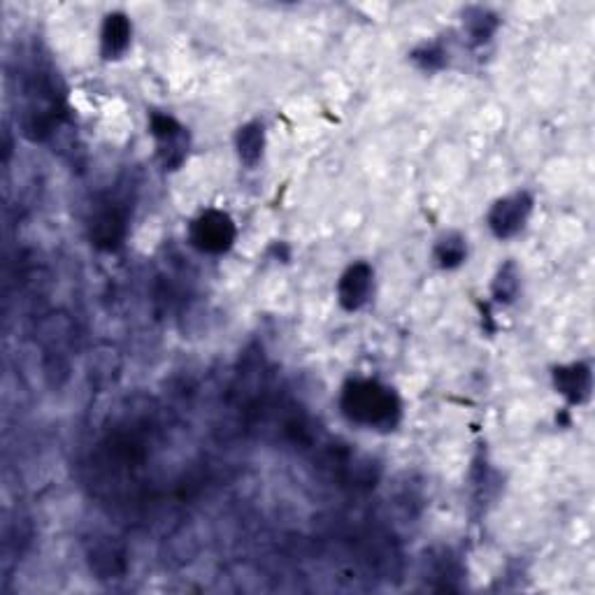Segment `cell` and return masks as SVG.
<instances>
[{
    "label": "cell",
    "mask_w": 595,
    "mask_h": 595,
    "mask_svg": "<svg viewBox=\"0 0 595 595\" xmlns=\"http://www.w3.org/2000/svg\"><path fill=\"white\" fill-rule=\"evenodd\" d=\"M342 412L354 424L389 430L400 421V400L379 382L354 379L342 391Z\"/></svg>",
    "instance_id": "obj_1"
},
{
    "label": "cell",
    "mask_w": 595,
    "mask_h": 595,
    "mask_svg": "<svg viewBox=\"0 0 595 595\" xmlns=\"http://www.w3.org/2000/svg\"><path fill=\"white\" fill-rule=\"evenodd\" d=\"M265 384H268V372H265L263 351L258 347L247 349L233 382V400L240 412L258 414L263 407Z\"/></svg>",
    "instance_id": "obj_2"
},
{
    "label": "cell",
    "mask_w": 595,
    "mask_h": 595,
    "mask_svg": "<svg viewBox=\"0 0 595 595\" xmlns=\"http://www.w3.org/2000/svg\"><path fill=\"white\" fill-rule=\"evenodd\" d=\"M128 233V207L117 203V200H105L96 207L89 221L91 242L98 249L114 252L121 247Z\"/></svg>",
    "instance_id": "obj_3"
},
{
    "label": "cell",
    "mask_w": 595,
    "mask_h": 595,
    "mask_svg": "<svg viewBox=\"0 0 595 595\" xmlns=\"http://www.w3.org/2000/svg\"><path fill=\"white\" fill-rule=\"evenodd\" d=\"M191 242L200 252L224 254L235 242V224L226 212L207 210L193 221Z\"/></svg>",
    "instance_id": "obj_4"
},
{
    "label": "cell",
    "mask_w": 595,
    "mask_h": 595,
    "mask_svg": "<svg viewBox=\"0 0 595 595\" xmlns=\"http://www.w3.org/2000/svg\"><path fill=\"white\" fill-rule=\"evenodd\" d=\"M86 561L98 579H119L126 575L128 556L124 544L117 537L96 535L86 544Z\"/></svg>",
    "instance_id": "obj_5"
},
{
    "label": "cell",
    "mask_w": 595,
    "mask_h": 595,
    "mask_svg": "<svg viewBox=\"0 0 595 595\" xmlns=\"http://www.w3.org/2000/svg\"><path fill=\"white\" fill-rule=\"evenodd\" d=\"M530 210H533V198H530L526 191L498 200L489 212V226L493 235L500 240L512 238V235H516L526 226Z\"/></svg>",
    "instance_id": "obj_6"
},
{
    "label": "cell",
    "mask_w": 595,
    "mask_h": 595,
    "mask_svg": "<svg viewBox=\"0 0 595 595\" xmlns=\"http://www.w3.org/2000/svg\"><path fill=\"white\" fill-rule=\"evenodd\" d=\"M152 133L154 138L159 140V154L163 166L175 170L182 166V161L186 159V152H189V138H186V131L177 124L175 119L168 117V114H159L154 112L152 119Z\"/></svg>",
    "instance_id": "obj_7"
},
{
    "label": "cell",
    "mask_w": 595,
    "mask_h": 595,
    "mask_svg": "<svg viewBox=\"0 0 595 595\" xmlns=\"http://www.w3.org/2000/svg\"><path fill=\"white\" fill-rule=\"evenodd\" d=\"M372 289V268L368 263H354L338 284V298L344 310L356 312L368 303Z\"/></svg>",
    "instance_id": "obj_8"
},
{
    "label": "cell",
    "mask_w": 595,
    "mask_h": 595,
    "mask_svg": "<svg viewBox=\"0 0 595 595\" xmlns=\"http://www.w3.org/2000/svg\"><path fill=\"white\" fill-rule=\"evenodd\" d=\"M554 384L558 393H563L570 403H584V400L591 396V368L586 363H572L565 365V368H556Z\"/></svg>",
    "instance_id": "obj_9"
},
{
    "label": "cell",
    "mask_w": 595,
    "mask_h": 595,
    "mask_svg": "<svg viewBox=\"0 0 595 595\" xmlns=\"http://www.w3.org/2000/svg\"><path fill=\"white\" fill-rule=\"evenodd\" d=\"M128 45H131V21L121 12L107 14L103 35H100V49H103L105 59H119V56H124Z\"/></svg>",
    "instance_id": "obj_10"
},
{
    "label": "cell",
    "mask_w": 595,
    "mask_h": 595,
    "mask_svg": "<svg viewBox=\"0 0 595 595\" xmlns=\"http://www.w3.org/2000/svg\"><path fill=\"white\" fill-rule=\"evenodd\" d=\"M75 326L66 314H47L38 324V340L42 342L45 351H63L66 354L70 342H73Z\"/></svg>",
    "instance_id": "obj_11"
},
{
    "label": "cell",
    "mask_w": 595,
    "mask_h": 595,
    "mask_svg": "<svg viewBox=\"0 0 595 595\" xmlns=\"http://www.w3.org/2000/svg\"><path fill=\"white\" fill-rule=\"evenodd\" d=\"M235 145H238L240 159L247 163V166H256L263 156L265 147V131L263 124L252 121V124H245L238 131V138H235Z\"/></svg>",
    "instance_id": "obj_12"
},
{
    "label": "cell",
    "mask_w": 595,
    "mask_h": 595,
    "mask_svg": "<svg viewBox=\"0 0 595 595\" xmlns=\"http://www.w3.org/2000/svg\"><path fill=\"white\" fill-rule=\"evenodd\" d=\"M498 28V17L484 7H470L465 12V31H468L472 45H484Z\"/></svg>",
    "instance_id": "obj_13"
},
{
    "label": "cell",
    "mask_w": 595,
    "mask_h": 595,
    "mask_svg": "<svg viewBox=\"0 0 595 595\" xmlns=\"http://www.w3.org/2000/svg\"><path fill=\"white\" fill-rule=\"evenodd\" d=\"M435 261L440 263V268H458L468 256V245H465V238L458 233H447L437 240L435 245Z\"/></svg>",
    "instance_id": "obj_14"
},
{
    "label": "cell",
    "mask_w": 595,
    "mask_h": 595,
    "mask_svg": "<svg viewBox=\"0 0 595 595\" xmlns=\"http://www.w3.org/2000/svg\"><path fill=\"white\" fill-rule=\"evenodd\" d=\"M521 289V275L519 268H516L514 261H507L500 265L496 279H493V296H496L498 303H512V300L519 296Z\"/></svg>",
    "instance_id": "obj_15"
},
{
    "label": "cell",
    "mask_w": 595,
    "mask_h": 595,
    "mask_svg": "<svg viewBox=\"0 0 595 595\" xmlns=\"http://www.w3.org/2000/svg\"><path fill=\"white\" fill-rule=\"evenodd\" d=\"M412 61L417 63L421 70L433 73V70H440L444 63H447V54H444V49L440 45H426L412 54Z\"/></svg>",
    "instance_id": "obj_16"
}]
</instances>
